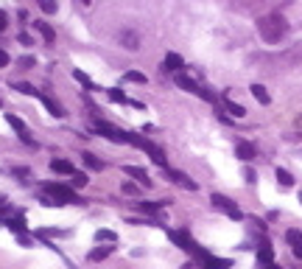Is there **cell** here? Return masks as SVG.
<instances>
[{"instance_id": "cell-31", "label": "cell", "mask_w": 302, "mask_h": 269, "mask_svg": "<svg viewBox=\"0 0 302 269\" xmlns=\"http://www.w3.org/2000/svg\"><path fill=\"white\" fill-rule=\"evenodd\" d=\"M17 65H20V68H23V70L34 68V56H20V59H17Z\"/></svg>"}, {"instance_id": "cell-11", "label": "cell", "mask_w": 302, "mask_h": 269, "mask_svg": "<svg viewBox=\"0 0 302 269\" xmlns=\"http://www.w3.org/2000/svg\"><path fill=\"white\" fill-rule=\"evenodd\" d=\"M51 171H56V174H76V168H73V163H67V160H51Z\"/></svg>"}, {"instance_id": "cell-23", "label": "cell", "mask_w": 302, "mask_h": 269, "mask_svg": "<svg viewBox=\"0 0 302 269\" xmlns=\"http://www.w3.org/2000/svg\"><path fill=\"white\" fill-rule=\"evenodd\" d=\"M285 241L291 244V247H302V230H288V233H285Z\"/></svg>"}, {"instance_id": "cell-13", "label": "cell", "mask_w": 302, "mask_h": 269, "mask_svg": "<svg viewBox=\"0 0 302 269\" xmlns=\"http://www.w3.org/2000/svg\"><path fill=\"white\" fill-rule=\"evenodd\" d=\"M201 267H204V269H230V267H233V261H227V258H213V255H210V258L204 261Z\"/></svg>"}, {"instance_id": "cell-7", "label": "cell", "mask_w": 302, "mask_h": 269, "mask_svg": "<svg viewBox=\"0 0 302 269\" xmlns=\"http://www.w3.org/2000/svg\"><path fill=\"white\" fill-rule=\"evenodd\" d=\"M173 81H176V84H179L182 90H188V93H193V96H199V93H201V87H199V81H196V78H190L188 73H176V76H173Z\"/></svg>"}, {"instance_id": "cell-3", "label": "cell", "mask_w": 302, "mask_h": 269, "mask_svg": "<svg viewBox=\"0 0 302 269\" xmlns=\"http://www.w3.org/2000/svg\"><path fill=\"white\" fill-rule=\"evenodd\" d=\"M210 202H213V208H216V210H224L227 216L235 219V222H241V219H243V213L238 210V205H235L233 199H227L224 193H213V196H210Z\"/></svg>"}, {"instance_id": "cell-20", "label": "cell", "mask_w": 302, "mask_h": 269, "mask_svg": "<svg viewBox=\"0 0 302 269\" xmlns=\"http://www.w3.org/2000/svg\"><path fill=\"white\" fill-rule=\"evenodd\" d=\"M123 81H132V84H146V76H143L140 70H129V73H123Z\"/></svg>"}, {"instance_id": "cell-15", "label": "cell", "mask_w": 302, "mask_h": 269, "mask_svg": "<svg viewBox=\"0 0 302 269\" xmlns=\"http://www.w3.org/2000/svg\"><path fill=\"white\" fill-rule=\"evenodd\" d=\"M39 98H42V104L48 107V110H51V115H56V118H62V115H65V110H62V104H56V101H53L51 96H45V93H39Z\"/></svg>"}, {"instance_id": "cell-5", "label": "cell", "mask_w": 302, "mask_h": 269, "mask_svg": "<svg viewBox=\"0 0 302 269\" xmlns=\"http://www.w3.org/2000/svg\"><path fill=\"white\" fill-rule=\"evenodd\" d=\"M95 129L101 132V135H106L109 140H115V143H126V138H129V132L115 129V126H109V123H104V121H98V123H95Z\"/></svg>"}, {"instance_id": "cell-1", "label": "cell", "mask_w": 302, "mask_h": 269, "mask_svg": "<svg viewBox=\"0 0 302 269\" xmlns=\"http://www.w3.org/2000/svg\"><path fill=\"white\" fill-rule=\"evenodd\" d=\"M258 31H260V37L266 39L268 45H274V42H280L285 34H288V23H285V17L283 14H266V17H260L258 20Z\"/></svg>"}, {"instance_id": "cell-2", "label": "cell", "mask_w": 302, "mask_h": 269, "mask_svg": "<svg viewBox=\"0 0 302 269\" xmlns=\"http://www.w3.org/2000/svg\"><path fill=\"white\" fill-rule=\"evenodd\" d=\"M45 191L51 193V196H53L56 202H59V205H67V202H70V205H84V199H81V196H76V193L70 191L67 185L48 183V185H45Z\"/></svg>"}, {"instance_id": "cell-4", "label": "cell", "mask_w": 302, "mask_h": 269, "mask_svg": "<svg viewBox=\"0 0 302 269\" xmlns=\"http://www.w3.org/2000/svg\"><path fill=\"white\" fill-rule=\"evenodd\" d=\"M165 177L171 180V183H176L179 188H185V191H199V185L190 180L188 174H182V171H176V168H165Z\"/></svg>"}, {"instance_id": "cell-24", "label": "cell", "mask_w": 302, "mask_h": 269, "mask_svg": "<svg viewBox=\"0 0 302 269\" xmlns=\"http://www.w3.org/2000/svg\"><path fill=\"white\" fill-rule=\"evenodd\" d=\"M109 98H112V101H118V104H129L126 93H123V90H118V87H109Z\"/></svg>"}, {"instance_id": "cell-25", "label": "cell", "mask_w": 302, "mask_h": 269, "mask_svg": "<svg viewBox=\"0 0 302 269\" xmlns=\"http://www.w3.org/2000/svg\"><path fill=\"white\" fill-rule=\"evenodd\" d=\"M87 183H90V180H87V174H84V171H76L73 177H70V185H76V188H84Z\"/></svg>"}, {"instance_id": "cell-34", "label": "cell", "mask_w": 302, "mask_h": 269, "mask_svg": "<svg viewBox=\"0 0 302 269\" xmlns=\"http://www.w3.org/2000/svg\"><path fill=\"white\" fill-rule=\"evenodd\" d=\"M9 53H6V51H3V48H0V68H6V65H9Z\"/></svg>"}, {"instance_id": "cell-38", "label": "cell", "mask_w": 302, "mask_h": 269, "mask_svg": "<svg viewBox=\"0 0 302 269\" xmlns=\"http://www.w3.org/2000/svg\"><path fill=\"white\" fill-rule=\"evenodd\" d=\"M263 269H283L280 264H268V267H263Z\"/></svg>"}, {"instance_id": "cell-37", "label": "cell", "mask_w": 302, "mask_h": 269, "mask_svg": "<svg viewBox=\"0 0 302 269\" xmlns=\"http://www.w3.org/2000/svg\"><path fill=\"white\" fill-rule=\"evenodd\" d=\"M294 255H297V258H302V247H294Z\"/></svg>"}, {"instance_id": "cell-6", "label": "cell", "mask_w": 302, "mask_h": 269, "mask_svg": "<svg viewBox=\"0 0 302 269\" xmlns=\"http://www.w3.org/2000/svg\"><path fill=\"white\" fill-rule=\"evenodd\" d=\"M123 174L132 177V180H137V185H143V188H151V177H148L146 168H137V165H123Z\"/></svg>"}, {"instance_id": "cell-19", "label": "cell", "mask_w": 302, "mask_h": 269, "mask_svg": "<svg viewBox=\"0 0 302 269\" xmlns=\"http://www.w3.org/2000/svg\"><path fill=\"white\" fill-rule=\"evenodd\" d=\"M112 255V247H95L93 252H90V261H104Z\"/></svg>"}, {"instance_id": "cell-9", "label": "cell", "mask_w": 302, "mask_h": 269, "mask_svg": "<svg viewBox=\"0 0 302 269\" xmlns=\"http://www.w3.org/2000/svg\"><path fill=\"white\" fill-rule=\"evenodd\" d=\"M182 68H185L182 56H176V53H168V56H165V65H163L165 73H168V70H171V73H182Z\"/></svg>"}, {"instance_id": "cell-40", "label": "cell", "mask_w": 302, "mask_h": 269, "mask_svg": "<svg viewBox=\"0 0 302 269\" xmlns=\"http://www.w3.org/2000/svg\"><path fill=\"white\" fill-rule=\"evenodd\" d=\"M300 202H302V193H300Z\"/></svg>"}, {"instance_id": "cell-18", "label": "cell", "mask_w": 302, "mask_h": 269, "mask_svg": "<svg viewBox=\"0 0 302 269\" xmlns=\"http://www.w3.org/2000/svg\"><path fill=\"white\" fill-rule=\"evenodd\" d=\"M6 227H9V230H14L17 235H23V233H26V219H23V216H17V219H6Z\"/></svg>"}, {"instance_id": "cell-8", "label": "cell", "mask_w": 302, "mask_h": 269, "mask_svg": "<svg viewBox=\"0 0 302 269\" xmlns=\"http://www.w3.org/2000/svg\"><path fill=\"white\" fill-rule=\"evenodd\" d=\"M235 154L241 157V160H246V163H249V160H255V157H258V152H255V146H252V143L241 140V143L235 146Z\"/></svg>"}, {"instance_id": "cell-33", "label": "cell", "mask_w": 302, "mask_h": 269, "mask_svg": "<svg viewBox=\"0 0 302 269\" xmlns=\"http://www.w3.org/2000/svg\"><path fill=\"white\" fill-rule=\"evenodd\" d=\"M243 180H246V183H255L258 177H255V171H252V168H243Z\"/></svg>"}, {"instance_id": "cell-36", "label": "cell", "mask_w": 302, "mask_h": 269, "mask_svg": "<svg viewBox=\"0 0 302 269\" xmlns=\"http://www.w3.org/2000/svg\"><path fill=\"white\" fill-rule=\"evenodd\" d=\"M3 28H6V14L0 11V31H3Z\"/></svg>"}, {"instance_id": "cell-35", "label": "cell", "mask_w": 302, "mask_h": 269, "mask_svg": "<svg viewBox=\"0 0 302 269\" xmlns=\"http://www.w3.org/2000/svg\"><path fill=\"white\" fill-rule=\"evenodd\" d=\"M17 39H20V42H23V45H31V37H28V34H20Z\"/></svg>"}, {"instance_id": "cell-21", "label": "cell", "mask_w": 302, "mask_h": 269, "mask_svg": "<svg viewBox=\"0 0 302 269\" xmlns=\"http://www.w3.org/2000/svg\"><path fill=\"white\" fill-rule=\"evenodd\" d=\"M277 183L283 185V188H291V185H294V177L285 171V168H277Z\"/></svg>"}, {"instance_id": "cell-10", "label": "cell", "mask_w": 302, "mask_h": 269, "mask_svg": "<svg viewBox=\"0 0 302 269\" xmlns=\"http://www.w3.org/2000/svg\"><path fill=\"white\" fill-rule=\"evenodd\" d=\"M31 26H34V31H39V34H42L45 42H53V39H56V31H53V28L48 26V23H42V20H34Z\"/></svg>"}, {"instance_id": "cell-16", "label": "cell", "mask_w": 302, "mask_h": 269, "mask_svg": "<svg viewBox=\"0 0 302 269\" xmlns=\"http://www.w3.org/2000/svg\"><path fill=\"white\" fill-rule=\"evenodd\" d=\"M81 160H84V165H87V168H93V171H101V168H104V163H101L93 152H84V154H81Z\"/></svg>"}, {"instance_id": "cell-39", "label": "cell", "mask_w": 302, "mask_h": 269, "mask_svg": "<svg viewBox=\"0 0 302 269\" xmlns=\"http://www.w3.org/2000/svg\"><path fill=\"white\" fill-rule=\"evenodd\" d=\"M182 269H193V267H190V264H185V267H182Z\"/></svg>"}, {"instance_id": "cell-12", "label": "cell", "mask_w": 302, "mask_h": 269, "mask_svg": "<svg viewBox=\"0 0 302 269\" xmlns=\"http://www.w3.org/2000/svg\"><path fill=\"white\" fill-rule=\"evenodd\" d=\"M258 261L263 264V267H268V264H274V258H271V247H268V241H260L258 247Z\"/></svg>"}, {"instance_id": "cell-28", "label": "cell", "mask_w": 302, "mask_h": 269, "mask_svg": "<svg viewBox=\"0 0 302 269\" xmlns=\"http://www.w3.org/2000/svg\"><path fill=\"white\" fill-rule=\"evenodd\" d=\"M14 90H20V93H26V96H39V90H34L31 84H26V81H20V84H14Z\"/></svg>"}, {"instance_id": "cell-30", "label": "cell", "mask_w": 302, "mask_h": 269, "mask_svg": "<svg viewBox=\"0 0 302 269\" xmlns=\"http://www.w3.org/2000/svg\"><path fill=\"white\" fill-rule=\"evenodd\" d=\"M39 9H42L45 14H56V3H53V0H39Z\"/></svg>"}, {"instance_id": "cell-17", "label": "cell", "mask_w": 302, "mask_h": 269, "mask_svg": "<svg viewBox=\"0 0 302 269\" xmlns=\"http://www.w3.org/2000/svg\"><path fill=\"white\" fill-rule=\"evenodd\" d=\"M121 42L129 48V51H137L140 48V39H137V34H132V31H123L121 34Z\"/></svg>"}, {"instance_id": "cell-32", "label": "cell", "mask_w": 302, "mask_h": 269, "mask_svg": "<svg viewBox=\"0 0 302 269\" xmlns=\"http://www.w3.org/2000/svg\"><path fill=\"white\" fill-rule=\"evenodd\" d=\"M121 188H123V193H126V196H134V193L140 191V188H137V185H134V183H123Z\"/></svg>"}, {"instance_id": "cell-14", "label": "cell", "mask_w": 302, "mask_h": 269, "mask_svg": "<svg viewBox=\"0 0 302 269\" xmlns=\"http://www.w3.org/2000/svg\"><path fill=\"white\" fill-rule=\"evenodd\" d=\"M249 90H252V96L258 98V104H263V107H266L268 101H271V96L266 93V87H263V84H252Z\"/></svg>"}, {"instance_id": "cell-26", "label": "cell", "mask_w": 302, "mask_h": 269, "mask_svg": "<svg viewBox=\"0 0 302 269\" xmlns=\"http://www.w3.org/2000/svg\"><path fill=\"white\" fill-rule=\"evenodd\" d=\"M227 110H230V113H233L235 118H243V115H246V110H243L241 104H235V101H230V96H227Z\"/></svg>"}, {"instance_id": "cell-29", "label": "cell", "mask_w": 302, "mask_h": 269, "mask_svg": "<svg viewBox=\"0 0 302 269\" xmlns=\"http://www.w3.org/2000/svg\"><path fill=\"white\" fill-rule=\"evenodd\" d=\"M95 238H98V241H109V244H112L118 235H115L112 230H98V233H95Z\"/></svg>"}, {"instance_id": "cell-27", "label": "cell", "mask_w": 302, "mask_h": 269, "mask_svg": "<svg viewBox=\"0 0 302 269\" xmlns=\"http://www.w3.org/2000/svg\"><path fill=\"white\" fill-rule=\"evenodd\" d=\"M73 76H76V81H81L87 90H95V84L90 81V76H87V73H81V70H73Z\"/></svg>"}, {"instance_id": "cell-22", "label": "cell", "mask_w": 302, "mask_h": 269, "mask_svg": "<svg viewBox=\"0 0 302 269\" xmlns=\"http://www.w3.org/2000/svg\"><path fill=\"white\" fill-rule=\"evenodd\" d=\"M6 121H9V126H14V129H17V135H26V123H23V121H20V118H17V115H6Z\"/></svg>"}]
</instances>
